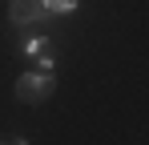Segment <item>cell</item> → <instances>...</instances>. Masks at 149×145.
Returning <instances> with one entry per match:
<instances>
[{"label":"cell","instance_id":"obj_3","mask_svg":"<svg viewBox=\"0 0 149 145\" xmlns=\"http://www.w3.org/2000/svg\"><path fill=\"white\" fill-rule=\"evenodd\" d=\"M45 16V0H8V20L12 24H32Z\"/></svg>","mask_w":149,"mask_h":145},{"label":"cell","instance_id":"obj_1","mask_svg":"<svg viewBox=\"0 0 149 145\" xmlns=\"http://www.w3.org/2000/svg\"><path fill=\"white\" fill-rule=\"evenodd\" d=\"M52 97V72H20V81H16V101L20 105H40V101H49Z\"/></svg>","mask_w":149,"mask_h":145},{"label":"cell","instance_id":"obj_2","mask_svg":"<svg viewBox=\"0 0 149 145\" xmlns=\"http://www.w3.org/2000/svg\"><path fill=\"white\" fill-rule=\"evenodd\" d=\"M24 52L36 61V69H40V72H52V65H56V45H52L49 36H32V40L24 45Z\"/></svg>","mask_w":149,"mask_h":145},{"label":"cell","instance_id":"obj_4","mask_svg":"<svg viewBox=\"0 0 149 145\" xmlns=\"http://www.w3.org/2000/svg\"><path fill=\"white\" fill-rule=\"evenodd\" d=\"M0 145H28V141H24V137H4Z\"/></svg>","mask_w":149,"mask_h":145}]
</instances>
